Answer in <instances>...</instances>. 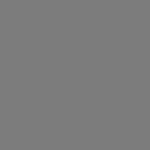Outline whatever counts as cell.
<instances>
[]
</instances>
